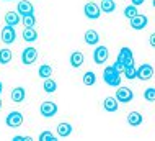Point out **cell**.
<instances>
[{
    "instance_id": "1",
    "label": "cell",
    "mask_w": 155,
    "mask_h": 141,
    "mask_svg": "<svg viewBox=\"0 0 155 141\" xmlns=\"http://www.w3.org/2000/svg\"><path fill=\"white\" fill-rule=\"evenodd\" d=\"M103 79H104V82L108 85H111V87H119L121 85V76L113 66H108L106 69L103 71Z\"/></svg>"
},
{
    "instance_id": "2",
    "label": "cell",
    "mask_w": 155,
    "mask_h": 141,
    "mask_svg": "<svg viewBox=\"0 0 155 141\" xmlns=\"http://www.w3.org/2000/svg\"><path fill=\"white\" fill-rule=\"evenodd\" d=\"M57 105L54 104V102H51V100H46V102H43L41 104V107H39V112H41V115H43L44 118H52V117H56L57 115Z\"/></svg>"
},
{
    "instance_id": "3",
    "label": "cell",
    "mask_w": 155,
    "mask_h": 141,
    "mask_svg": "<svg viewBox=\"0 0 155 141\" xmlns=\"http://www.w3.org/2000/svg\"><path fill=\"white\" fill-rule=\"evenodd\" d=\"M116 100L121 102V104H127V102H131L134 99V93L129 87H118V90H116Z\"/></svg>"
},
{
    "instance_id": "4",
    "label": "cell",
    "mask_w": 155,
    "mask_h": 141,
    "mask_svg": "<svg viewBox=\"0 0 155 141\" xmlns=\"http://www.w3.org/2000/svg\"><path fill=\"white\" fill-rule=\"evenodd\" d=\"M83 12H85V16L90 20H98L100 15H101V10H100V5H96L95 2H88L83 8Z\"/></svg>"
},
{
    "instance_id": "5",
    "label": "cell",
    "mask_w": 155,
    "mask_h": 141,
    "mask_svg": "<svg viewBox=\"0 0 155 141\" xmlns=\"http://www.w3.org/2000/svg\"><path fill=\"white\" fill-rule=\"evenodd\" d=\"M5 123H7V126H10V128L21 126L23 125V115L20 112H10L5 118Z\"/></svg>"
},
{
    "instance_id": "6",
    "label": "cell",
    "mask_w": 155,
    "mask_h": 141,
    "mask_svg": "<svg viewBox=\"0 0 155 141\" xmlns=\"http://www.w3.org/2000/svg\"><path fill=\"white\" fill-rule=\"evenodd\" d=\"M36 59H38V51H36V48H26V49H23V53H21V61H23V64L30 66V64H35Z\"/></svg>"
},
{
    "instance_id": "7",
    "label": "cell",
    "mask_w": 155,
    "mask_h": 141,
    "mask_svg": "<svg viewBox=\"0 0 155 141\" xmlns=\"http://www.w3.org/2000/svg\"><path fill=\"white\" fill-rule=\"evenodd\" d=\"M118 59L124 64V67H126V66H131V64H134V54H132L131 48H121L119 54H118Z\"/></svg>"
},
{
    "instance_id": "8",
    "label": "cell",
    "mask_w": 155,
    "mask_h": 141,
    "mask_svg": "<svg viewBox=\"0 0 155 141\" xmlns=\"http://www.w3.org/2000/svg\"><path fill=\"white\" fill-rule=\"evenodd\" d=\"M153 76V67L150 64H142V66L137 69V77L136 79H140V80H149L152 79Z\"/></svg>"
},
{
    "instance_id": "9",
    "label": "cell",
    "mask_w": 155,
    "mask_h": 141,
    "mask_svg": "<svg viewBox=\"0 0 155 141\" xmlns=\"http://www.w3.org/2000/svg\"><path fill=\"white\" fill-rule=\"evenodd\" d=\"M108 58H110V51H108L106 46H98V48L95 49L93 59H95V62H96V64H103Z\"/></svg>"
},
{
    "instance_id": "10",
    "label": "cell",
    "mask_w": 155,
    "mask_h": 141,
    "mask_svg": "<svg viewBox=\"0 0 155 141\" xmlns=\"http://www.w3.org/2000/svg\"><path fill=\"white\" fill-rule=\"evenodd\" d=\"M16 40V31H15V28L13 26H7L2 30V41L5 43V44H12Z\"/></svg>"
},
{
    "instance_id": "11",
    "label": "cell",
    "mask_w": 155,
    "mask_h": 141,
    "mask_svg": "<svg viewBox=\"0 0 155 141\" xmlns=\"http://www.w3.org/2000/svg\"><path fill=\"white\" fill-rule=\"evenodd\" d=\"M147 23H149V20H147V16L145 15H139L137 13L134 18H131V26H132V30H144L145 26H147Z\"/></svg>"
},
{
    "instance_id": "12",
    "label": "cell",
    "mask_w": 155,
    "mask_h": 141,
    "mask_svg": "<svg viewBox=\"0 0 155 141\" xmlns=\"http://www.w3.org/2000/svg\"><path fill=\"white\" fill-rule=\"evenodd\" d=\"M16 12H18V15H28V13H33L35 12V8H33V3L28 2V0H20L18 2V7H16Z\"/></svg>"
},
{
    "instance_id": "13",
    "label": "cell",
    "mask_w": 155,
    "mask_h": 141,
    "mask_svg": "<svg viewBox=\"0 0 155 141\" xmlns=\"http://www.w3.org/2000/svg\"><path fill=\"white\" fill-rule=\"evenodd\" d=\"M5 23L8 26H16L18 23H21V16L18 15V12H7L5 13Z\"/></svg>"
},
{
    "instance_id": "14",
    "label": "cell",
    "mask_w": 155,
    "mask_h": 141,
    "mask_svg": "<svg viewBox=\"0 0 155 141\" xmlns=\"http://www.w3.org/2000/svg\"><path fill=\"white\" fill-rule=\"evenodd\" d=\"M72 125L70 123H67V122H62L57 125V135L61 136V138H67V136H70L72 135Z\"/></svg>"
},
{
    "instance_id": "15",
    "label": "cell",
    "mask_w": 155,
    "mask_h": 141,
    "mask_svg": "<svg viewBox=\"0 0 155 141\" xmlns=\"http://www.w3.org/2000/svg\"><path fill=\"white\" fill-rule=\"evenodd\" d=\"M103 107L106 112L110 113H114L116 110H118V100H116V97H106L103 102Z\"/></svg>"
},
{
    "instance_id": "16",
    "label": "cell",
    "mask_w": 155,
    "mask_h": 141,
    "mask_svg": "<svg viewBox=\"0 0 155 141\" xmlns=\"http://www.w3.org/2000/svg\"><path fill=\"white\" fill-rule=\"evenodd\" d=\"M25 95H26V90H25L23 87H15L13 90H12V93H10L12 100H13L15 104H20V102H23V100H25Z\"/></svg>"
},
{
    "instance_id": "17",
    "label": "cell",
    "mask_w": 155,
    "mask_h": 141,
    "mask_svg": "<svg viewBox=\"0 0 155 141\" xmlns=\"http://www.w3.org/2000/svg\"><path fill=\"white\" fill-rule=\"evenodd\" d=\"M83 61H85V56H83V53L80 51H75V53L70 54V66L72 67H80Z\"/></svg>"
},
{
    "instance_id": "18",
    "label": "cell",
    "mask_w": 155,
    "mask_h": 141,
    "mask_svg": "<svg viewBox=\"0 0 155 141\" xmlns=\"http://www.w3.org/2000/svg\"><path fill=\"white\" fill-rule=\"evenodd\" d=\"M98 41H100L98 33H96L95 30H87V33H85V43L87 44L93 46V44H98Z\"/></svg>"
},
{
    "instance_id": "19",
    "label": "cell",
    "mask_w": 155,
    "mask_h": 141,
    "mask_svg": "<svg viewBox=\"0 0 155 141\" xmlns=\"http://www.w3.org/2000/svg\"><path fill=\"white\" fill-rule=\"evenodd\" d=\"M142 122H144V118H142V115L139 112H131L127 115V123L131 126H139Z\"/></svg>"
},
{
    "instance_id": "20",
    "label": "cell",
    "mask_w": 155,
    "mask_h": 141,
    "mask_svg": "<svg viewBox=\"0 0 155 141\" xmlns=\"http://www.w3.org/2000/svg\"><path fill=\"white\" fill-rule=\"evenodd\" d=\"M43 89H44V92H46V93H54V92L57 90V82H56L54 79L48 77V79H44Z\"/></svg>"
},
{
    "instance_id": "21",
    "label": "cell",
    "mask_w": 155,
    "mask_h": 141,
    "mask_svg": "<svg viewBox=\"0 0 155 141\" xmlns=\"http://www.w3.org/2000/svg\"><path fill=\"white\" fill-rule=\"evenodd\" d=\"M23 40L28 41V43H33L38 40V33L35 28H25L23 30Z\"/></svg>"
},
{
    "instance_id": "22",
    "label": "cell",
    "mask_w": 155,
    "mask_h": 141,
    "mask_svg": "<svg viewBox=\"0 0 155 141\" xmlns=\"http://www.w3.org/2000/svg\"><path fill=\"white\" fill-rule=\"evenodd\" d=\"M114 8H116V3L113 0H101V5H100V10L101 12L111 13V12H114Z\"/></svg>"
},
{
    "instance_id": "23",
    "label": "cell",
    "mask_w": 155,
    "mask_h": 141,
    "mask_svg": "<svg viewBox=\"0 0 155 141\" xmlns=\"http://www.w3.org/2000/svg\"><path fill=\"white\" fill-rule=\"evenodd\" d=\"M21 23L25 25V28H33L36 25V18L33 13H28V15H21Z\"/></svg>"
},
{
    "instance_id": "24",
    "label": "cell",
    "mask_w": 155,
    "mask_h": 141,
    "mask_svg": "<svg viewBox=\"0 0 155 141\" xmlns=\"http://www.w3.org/2000/svg\"><path fill=\"white\" fill-rule=\"evenodd\" d=\"M10 61H12V51L8 49V48L0 49V64H2V66H5V64H8Z\"/></svg>"
},
{
    "instance_id": "25",
    "label": "cell",
    "mask_w": 155,
    "mask_h": 141,
    "mask_svg": "<svg viewBox=\"0 0 155 141\" xmlns=\"http://www.w3.org/2000/svg\"><path fill=\"white\" fill-rule=\"evenodd\" d=\"M38 74H39V77L48 79V77H51V76H52V67L49 66V64H43V66L38 69Z\"/></svg>"
},
{
    "instance_id": "26",
    "label": "cell",
    "mask_w": 155,
    "mask_h": 141,
    "mask_svg": "<svg viewBox=\"0 0 155 141\" xmlns=\"http://www.w3.org/2000/svg\"><path fill=\"white\" fill-rule=\"evenodd\" d=\"M123 74H126V79L132 80V79L137 77V69L134 67V64H131V66H126V67H124Z\"/></svg>"
},
{
    "instance_id": "27",
    "label": "cell",
    "mask_w": 155,
    "mask_h": 141,
    "mask_svg": "<svg viewBox=\"0 0 155 141\" xmlns=\"http://www.w3.org/2000/svg\"><path fill=\"white\" fill-rule=\"evenodd\" d=\"M82 82L85 84V85H93L95 82H96V76H95V72H85V74H83V79H82Z\"/></svg>"
},
{
    "instance_id": "28",
    "label": "cell",
    "mask_w": 155,
    "mask_h": 141,
    "mask_svg": "<svg viewBox=\"0 0 155 141\" xmlns=\"http://www.w3.org/2000/svg\"><path fill=\"white\" fill-rule=\"evenodd\" d=\"M137 13H139V12H137V7H136V5H132V3L124 8V16H126V18H129V20L134 18V16H136Z\"/></svg>"
},
{
    "instance_id": "29",
    "label": "cell",
    "mask_w": 155,
    "mask_h": 141,
    "mask_svg": "<svg viewBox=\"0 0 155 141\" xmlns=\"http://www.w3.org/2000/svg\"><path fill=\"white\" fill-rule=\"evenodd\" d=\"M144 99L147 100V102H153V100H155V89H153V87L145 89V92H144Z\"/></svg>"
},
{
    "instance_id": "30",
    "label": "cell",
    "mask_w": 155,
    "mask_h": 141,
    "mask_svg": "<svg viewBox=\"0 0 155 141\" xmlns=\"http://www.w3.org/2000/svg\"><path fill=\"white\" fill-rule=\"evenodd\" d=\"M39 139L41 141H57L56 136H54L51 131H43V133L39 135Z\"/></svg>"
},
{
    "instance_id": "31",
    "label": "cell",
    "mask_w": 155,
    "mask_h": 141,
    "mask_svg": "<svg viewBox=\"0 0 155 141\" xmlns=\"http://www.w3.org/2000/svg\"><path fill=\"white\" fill-rule=\"evenodd\" d=\"M113 67H114V69H116V71H118V72H119V74H123V71H124V64H123V62H121V61H119V59H116V62H114V64H113Z\"/></svg>"
},
{
    "instance_id": "32",
    "label": "cell",
    "mask_w": 155,
    "mask_h": 141,
    "mask_svg": "<svg viewBox=\"0 0 155 141\" xmlns=\"http://www.w3.org/2000/svg\"><path fill=\"white\" fill-rule=\"evenodd\" d=\"M13 141H31L30 136H15Z\"/></svg>"
},
{
    "instance_id": "33",
    "label": "cell",
    "mask_w": 155,
    "mask_h": 141,
    "mask_svg": "<svg viewBox=\"0 0 155 141\" xmlns=\"http://www.w3.org/2000/svg\"><path fill=\"white\" fill-rule=\"evenodd\" d=\"M132 2V5H136V7H139V5H142V3L145 2V0H131Z\"/></svg>"
},
{
    "instance_id": "34",
    "label": "cell",
    "mask_w": 155,
    "mask_h": 141,
    "mask_svg": "<svg viewBox=\"0 0 155 141\" xmlns=\"http://www.w3.org/2000/svg\"><path fill=\"white\" fill-rule=\"evenodd\" d=\"M150 44H152V46L155 44V38L153 36H150Z\"/></svg>"
},
{
    "instance_id": "35",
    "label": "cell",
    "mask_w": 155,
    "mask_h": 141,
    "mask_svg": "<svg viewBox=\"0 0 155 141\" xmlns=\"http://www.w3.org/2000/svg\"><path fill=\"white\" fill-rule=\"evenodd\" d=\"M2 90H3V85H2V82H0V93H2Z\"/></svg>"
},
{
    "instance_id": "36",
    "label": "cell",
    "mask_w": 155,
    "mask_h": 141,
    "mask_svg": "<svg viewBox=\"0 0 155 141\" xmlns=\"http://www.w3.org/2000/svg\"><path fill=\"white\" fill-rule=\"evenodd\" d=\"M0 108H2V99H0Z\"/></svg>"
},
{
    "instance_id": "37",
    "label": "cell",
    "mask_w": 155,
    "mask_h": 141,
    "mask_svg": "<svg viewBox=\"0 0 155 141\" xmlns=\"http://www.w3.org/2000/svg\"><path fill=\"white\" fill-rule=\"evenodd\" d=\"M5 2H10V0H5Z\"/></svg>"
}]
</instances>
